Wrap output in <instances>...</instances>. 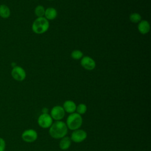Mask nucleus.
<instances>
[{"label": "nucleus", "instance_id": "1", "mask_svg": "<svg viewBox=\"0 0 151 151\" xmlns=\"http://www.w3.org/2000/svg\"><path fill=\"white\" fill-rule=\"evenodd\" d=\"M68 132V128L65 122L58 120L52 123L49 127V134L55 139H61L65 136Z\"/></svg>", "mask_w": 151, "mask_h": 151}, {"label": "nucleus", "instance_id": "2", "mask_svg": "<svg viewBox=\"0 0 151 151\" xmlns=\"http://www.w3.org/2000/svg\"><path fill=\"white\" fill-rule=\"evenodd\" d=\"M49 27V21L45 18L37 17L32 24V30L35 34H41L47 32Z\"/></svg>", "mask_w": 151, "mask_h": 151}, {"label": "nucleus", "instance_id": "3", "mask_svg": "<svg viewBox=\"0 0 151 151\" xmlns=\"http://www.w3.org/2000/svg\"><path fill=\"white\" fill-rule=\"evenodd\" d=\"M65 124L67 128L71 130H75L79 129L83 124L81 115L75 112L70 114L67 117Z\"/></svg>", "mask_w": 151, "mask_h": 151}, {"label": "nucleus", "instance_id": "4", "mask_svg": "<svg viewBox=\"0 0 151 151\" xmlns=\"http://www.w3.org/2000/svg\"><path fill=\"white\" fill-rule=\"evenodd\" d=\"M52 120L53 119L50 114L48 113H42L38 118V124L41 127L47 129L52 124Z\"/></svg>", "mask_w": 151, "mask_h": 151}, {"label": "nucleus", "instance_id": "5", "mask_svg": "<svg viewBox=\"0 0 151 151\" xmlns=\"http://www.w3.org/2000/svg\"><path fill=\"white\" fill-rule=\"evenodd\" d=\"M11 76L14 80L18 81H22L25 80L27 74L25 70L22 67L16 65L12 69Z\"/></svg>", "mask_w": 151, "mask_h": 151}, {"label": "nucleus", "instance_id": "6", "mask_svg": "<svg viewBox=\"0 0 151 151\" xmlns=\"http://www.w3.org/2000/svg\"><path fill=\"white\" fill-rule=\"evenodd\" d=\"M87 137V132L83 130L78 129L77 130H73L71 135V141L75 143H81L86 139Z\"/></svg>", "mask_w": 151, "mask_h": 151}, {"label": "nucleus", "instance_id": "7", "mask_svg": "<svg viewBox=\"0 0 151 151\" xmlns=\"http://www.w3.org/2000/svg\"><path fill=\"white\" fill-rule=\"evenodd\" d=\"M22 140L27 143H32L38 138L37 132L34 129H27L23 132L21 134Z\"/></svg>", "mask_w": 151, "mask_h": 151}, {"label": "nucleus", "instance_id": "8", "mask_svg": "<svg viewBox=\"0 0 151 151\" xmlns=\"http://www.w3.org/2000/svg\"><path fill=\"white\" fill-rule=\"evenodd\" d=\"M65 111L63 107L61 106H54L50 111V116L52 119L55 121L61 120L63 119L65 116Z\"/></svg>", "mask_w": 151, "mask_h": 151}, {"label": "nucleus", "instance_id": "9", "mask_svg": "<svg viewBox=\"0 0 151 151\" xmlns=\"http://www.w3.org/2000/svg\"><path fill=\"white\" fill-rule=\"evenodd\" d=\"M80 63L84 69L89 71L94 70L96 65L95 61L89 56L83 57L81 59Z\"/></svg>", "mask_w": 151, "mask_h": 151}, {"label": "nucleus", "instance_id": "10", "mask_svg": "<svg viewBox=\"0 0 151 151\" xmlns=\"http://www.w3.org/2000/svg\"><path fill=\"white\" fill-rule=\"evenodd\" d=\"M76 107H77V105L76 104L74 101L70 100L65 101L64 103H63V106L65 112L68 113L70 114L74 113L76 111Z\"/></svg>", "mask_w": 151, "mask_h": 151}, {"label": "nucleus", "instance_id": "11", "mask_svg": "<svg viewBox=\"0 0 151 151\" xmlns=\"http://www.w3.org/2000/svg\"><path fill=\"white\" fill-rule=\"evenodd\" d=\"M150 24L146 20H141L137 25V29L142 34H146L150 31Z\"/></svg>", "mask_w": 151, "mask_h": 151}, {"label": "nucleus", "instance_id": "12", "mask_svg": "<svg viewBox=\"0 0 151 151\" xmlns=\"http://www.w3.org/2000/svg\"><path fill=\"white\" fill-rule=\"evenodd\" d=\"M57 16V10L52 7H48L45 10L44 18H45L48 21L53 20L56 18Z\"/></svg>", "mask_w": 151, "mask_h": 151}, {"label": "nucleus", "instance_id": "13", "mask_svg": "<svg viewBox=\"0 0 151 151\" xmlns=\"http://www.w3.org/2000/svg\"><path fill=\"white\" fill-rule=\"evenodd\" d=\"M71 140L68 136H64L61 139L59 142V147L61 150H67L71 146Z\"/></svg>", "mask_w": 151, "mask_h": 151}, {"label": "nucleus", "instance_id": "14", "mask_svg": "<svg viewBox=\"0 0 151 151\" xmlns=\"http://www.w3.org/2000/svg\"><path fill=\"white\" fill-rule=\"evenodd\" d=\"M11 15V11L9 7L4 4L0 5V17L2 18H8Z\"/></svg>", "mask_w": 151, "mask_h": 151}, {"label": "nucleus", "instance_id": "15", "mask_svg": "<svg viewBox=\"0 0 151 151\" xmlns=\"http://www.w3.org/2000/svg\"><path fill=\"white\" fill-rule=\"evenodd\" d=\"M45 9L42 5H38L35 7L34 12L37 17H43L44 16Z\"/></svg>", "mask_w": 151, "mask_h": 151}, {"label": "nucleus", "instance_id": "16", "mask_svg": "<svg viewBox=\"0 0 151 151\" xmlns=\"http://www.w3.org/2000/svg\"><path fill=\"white\" fill-rule=\"evenodd\" d=\"M129 19L132 22L139 23L142 20V17L139 13L134 12L130 15Z\"/></svg>", "mask_w": 151, "mask_h": 151}, {"label": "nucleus", "instance_id": "17", "mask_svg": "<svg viewBox=\"0 0 151 151\" xmlns=\"http://www.w3.org/2000/svg\"><path fill=\"white\" fill-rule=\"evenodd\" d=\"M71 57L74 60H78L81 59V58L83 57V53L80 50H75L71 52Z\"/></svg>", "mask_w": 151, "mask_h": 151}, {"label": "nucleus", "instance_id": "18", "mask_svg": "<svg viewBox=\"0 0 151 151\" xmlns=\"http://www.w3.org/2000/svg\"><path fill=\"white\" fill-rule=\"evenodd\" d=\"M87 106L84 103H80L76 107V110L77 113L80 115L84 114L87 111Z\"/></svg>", "mask_w": 151, "mask_h": 151}, {"label": "nucleus", "instance_id": "19", "mask_svg": "<svg viewBox=\"0 0 151 151\" xmlns=\"http://www.w3.org/2000/svg\"><path fill=\"white\" fill-rule=\"evenodd\" d=\"M5 142L4 139L0 137V151H4L5 149Z\"/></svg>", "mask_w": 151, "mask_h": 151}, {"label": "nucleus", "instance_id": "20", "mask_svg": "<svg viewBox=\"0 0 151 151\" xmlns=\"http://www.w3.org/2000/svg\"><path fill=\"white\" fill-rule=\"evenodd\" d=\"M49 1H54V0H49Z\"/></svg>", "mask_w": 151, "mask_h": 151}]
</instances>
